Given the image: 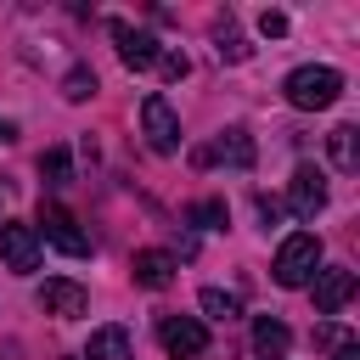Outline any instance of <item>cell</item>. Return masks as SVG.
I'll return each mask as SVG.
<instances>
[{"mask_svg": "<svg viewBox=\"0 0 360 360\" xmlns=\"http://www.w3.org/2000/svg\"><path fill=\"white\" fill-rule=\"evenodd\" d=\"M158 73L174 84V79H186V73H191V62H186L180 51H158Z\"/></svg>", "mask_w": 360, "mask_h": 360, "instance_id": "obj_20", "label": "cell"}, {"mask_svg": "<svg viewBox=\"0 0 360 360\" xmlns=\"http://www.w3.org/2000/svg\"><path fill=\"white\" fill-rule=\"evenodd\" d=\"M141 129H146V146L152 152H180V118H174V107H169V96H146L141 101Z\"/></svg>", "mask_w": 360, "mask_h": 360, "instance_id": "obj_3", "label": "cell"}, {"mask_svg": "<svg viewBox=\"0 0 360 360\" xmlns=\"http://www.w3.org/2000/svg\"><path fill=\"white\" fill-rule=\"evenodd\" d=\"M107 34L118 39V56H124V68H135V73H141V68H158V39H152V34H141V28L118 22V17L107 22Z\"/></svg>", "mask_w": 360, "mask_h": 360, "instance_id": "obj_8", "label": "cell"}, {"mask_svg": "<svg viewBox=\"0 0 360 360\" xmlns=\"http://www.w3.org/2000/svg\"><path fill=\"white\" fill-rule=\"evenodd\" d=\"M158 343H163L174 360H197V354L208 349V332H202L197 315H163V321H158Z\"/></svg>", "mask_w": 360, "mask_h": 360, "instance_id": "obj_5", "label": "cell"}, {"mask_svg": "<svg viewBox=\"0 0 360 360\" xmlns=\"http://www.w3.org/2000/svg\"><path fill=\"white\" fill-rule=\"evenodd\" d=\"M259 214H264V219L276 225V219H281V202H276V197H259Z\"/></svg>", "mask_w": 360, "mask_h": 360, "instance_id": "obj_24", "label": "cell"}, {"mask_svg": "<svg viewBox=\"0 0 360 360\" xmlns=\"http://www.w3.org/2000/svg\"><path fill=\"white\" fill-rule=\"evenodd\" d=\"M287 202H292L298 219H315V214L326 208V180H321V169L298 163V169H292V186H287Z\"/></svg>", "mask_w": 360, "mask_h": 360, "instance_id": "obj_7", "label": "cell"}, {"mask_svg": "<svg viewBox=\"0 0 360 360\" xmlns=\"http://www.w3.org/2000/svg\"><path fill=\"white\" fill-rule=\"evenodd\" d=\"M281 90H287L292 107L315 112V107H332V101L343 96V73H338V68H292Z\"/></svg>", "mask_w": 360, "mask_h": 360, "instance_id": "obj_1", "label": "cell"}, {"mask_svg": "<svg viewBox=\"0 0 360 360\" xmlns=\"http://www.w3.org/2000/svg\"><path fill=\"white\" fill-rule=\"evenodd\" d=\"M287 343H292L287 321H276V315H259V321H253V349H259L264 360H281V354H287Z\"/></svg>", "mask_w": 360, "mask_h": 360, "instance_id": "obj_14", "label": "cell"}, {"mask_svg": "<svg viewBox=\"0 0 360 360\" xmlns=\"http://www.w3.org/2000/svg\"><path fill=\"white\" fill-rule=\"evenodd\" d=\"M332 360H360V343H354V338H338V343H332Z\"/></svg>", "mask_w": 360, "mask_h": 360, "instance_id": "obj_22", "label": "cell"}, {"mask_svg": "<svg viewBox=\"0 0 360 360\" xmlns=\"http://www.w3.org/2000/svg\"><path fill=\"white\" fill-rule=\"evenodd\" d=\"M202 158H208V163L219 158V163H231V169H253L259 152H253V135H248V129H225L214 146H202Z\"/></svg>", "mask_w": 360, "mask_h": 360, "instance_id": "obj_11", "label": "cell"}, {"mask_svg": "<svg viewBox=\"0 0 360 360\" xmlns=\"http://www.w3.org/2000/svg\"><path fill=\"white\" fill-rule=\"evenodd\" d=\"M191 225L219 231V225H225V202H197V208H191Z\"/></svg>", "mask_w": 360, "mask_h": 360, "instance_id": "obj_21", "label": "cell"}, {"mask_svg": "<svg viewBox=\"0 0 360 360\" xmlns=\"http://www.w3.org/2000/svg\"><path fill=\"white\" fill-rule=\"evenodd\" d=\"M39 309H45V315L73 321V315H84V309H90V292H84L79 281H62V276H56V281H45V287H39Z\"/></svg>", "mask_w": 360, "mask_h": 360, "instance_id": "obj_10", "label": "cell"}, {"mask_svg": "<svg viewBox=\"0 0 360 360\" xmlns=\"http://www.w3.org/2000/svg\"><path fill=\"white\" fill-rule=\"evenodd\" d=\"M39 242L62 248L68 259H84V253H90V236H84V231H79V219H73L68 208H56V202H45V208H39Z\"/></svg>", "mask_w": 360, "mask_h": 360, "instance_id": "obj_4", "label": "cell"}, {"mask_svg": "<svg viewBox=\"0 0 360 360\" xmlns=\"http://www.w3.org/2000/svg\"><path fill=\"white\" fill-rule=\"evenodd\" d=\"M349 298H354V270L332 264V270H321V276H315V315H338Z\"/></svg>", "mask_w": 360, "mask_h": 360, "instance_id": "obj_9", "label": "cell"}, {"mask_svg": "<svg viewBox=\"0 0 360 360\" xmlns=\"http://www.w3.org/2000/svg\"><path fill=\"white\" fill-rule=\"evenodd\" d=\"M39 180H45L51 191H62V186L73 180V163H68V152H62V146H51V152L39 158Z\"/></svg>", "mask_w": 360, "mask_h": 360, "instance_id": "obj_16", "label": "cell"}, {"mask_svg": "<svg viewBox=\"0 0 360 360\" xmlns=\"http://www.w3.org/2000/svg\"><path fill=\"white\" fill-rule=\"evenodd\" d=\"M84 360H135V343L124 326H96L84 343Z\"/></svg>", "mask_w": 360, "mask_h": 360, "instance_id": "obj_13", "label": "cell"}, {"mask_svg": "<svg viewBox=\"0 0 360 360\" xmlns=\"http://www.w3.org/2000/svg\"><path fill=\"white\" fill-rule=\"evenodd\" d=\"M315 264H321V236L298 231V236H287V242L276 248V264H270V276H276L281 287H304V281L315 276Z\"/></svg>", "mask_w": 360, "mask_h": 360, "instance_id": "obj_2", "label": "cell"}, {"mask_svg": "<svg viewBox=\"0 0 360 360\" xmlns=\"http://www.w3.org/2000/svg\"><path fill=\"white\" fill-rule=\"evenodd\" d=\"M62 96H68V101H84V96H96V73H90V68H73V73L62 79Z\"/></svg>", "mask_w": 360, "mask_h": 360, "instance_id": "obj_19", "label": "cell"}, {"mask_svg": "<svg viewBox=\"0 0 360 360\" xmlns=\"http://www.w3.org/2000/svg\"><path fill=\"white\" fill-rule=\"evenodd\" d=\"M202 309H208L214 321H236V315H242L236 292H219V287H202Z\"/></svg>", "mask_w": 360, "mask_h": 360, "instance_id": "obj_18", "label": "cell"}, {"mask_svg": "<svg viewBox=\"0 0 360 360\" xmlns=\"http://www.w3.org/2000/svg\"><path fill=\"white\" fill-rule=\"evenodd\" d=\"M129 270H135V281H141V287H152V292H163V287L174 281V259H169V253H158V248H141V253L129 259Z\"/></svg>", "mask_w": 360, "mask_h": 360, "instance_id": "obj_12", "label": "cell"}, {"mask_svg": "<svg viewBox=\"0 0 360 360\" xmlns=\"http://www.w3.org/2000/svg\"><path fill=\"white\" fill-rule=\"evenodd\" d=\"M259 28H264V34H287V17H281V11H264Z\"/></svg>", "mask_w": 360, "mask_h": 360, "instance_id": "obj_23", "label": "cell"}, {"mask_svg": "<svg viewBox=\"0 0 360 360\" xmlns=\"http://www.w3.org/2000/svg\"><path fill=\"white\" fill-rule=\"evenodd\" d=\"M326 152H332V163H338L343 174H354V169H360V129H354V124H338V129L326 135Z\"/></svg>", "mask_w": 360, "mask_h": 360, "instance_id": "obj_15", "label": "cell"}, {"mask_svg": "<svg viewBox=\"0 0 360 360\" xmlns=\"http://www.w3.org/2000/svg\"><path fill=\"white\" fill-rule=\"evenodd\" d=\"M214 39H219V45H214V51H219V62H248V45H242V34L231 28V17H219V22H214Z\"/></svg>", "mask_w": 360, "mask_h": 360, "instance_id": "obj_17", "label": "cell"}, {"mask_svg": "<svg viewBox=\"0 0 360 360\" xmlns=\"http://www.w3.org/2000/svg\"><path fill=\"white\" fill-rule=\"evenodd\" d=\"M39 231L34 225H17V219H0V259H6V270H17V276H28L34 264H39Z\"/></svg>", "mask_w": 360, "mask_h": 360, "instance_id": "obj_6", "label": "cell"}, {"mask_svg": "<svg viewBox=\"0 0 360 360\" xmlns=\"http://www.w3.org/2000/svg\"><path fill=\"white\" fill-rule=\"evenodd\" d=\"M11 135H17V129H11V124H6V118H0V141H11Z\"/></svg>", "mask_w": 360, "mask_h": 360, "instance_id": "obj_25", "label": "cell"}]
</instances>
